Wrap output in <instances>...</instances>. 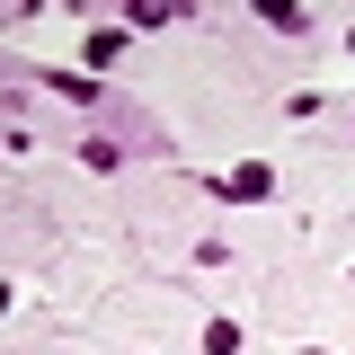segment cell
Instances as JSON below:
<instances>
[{
    "label": "cell",
    "instance_id": "obj_1",
    "mask_svg": "<svg viewBox=\"0 0 355 355\" xmlns=\"http://www.w3.org/2000/svg\"><path fill=\"white\" fill-rule=\"evenodd\" d=\"M266 187H275V178H266V169H258V160H249V169H231V178H222V196H249V205H258Z\"/></svg>",
    "mask_w": 355,
    "mask_h": 355
}]
</instances>
